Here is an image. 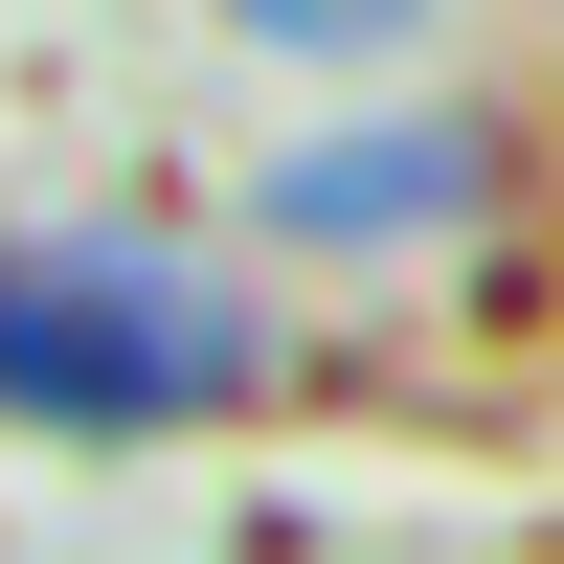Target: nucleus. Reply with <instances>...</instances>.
Listing matches in <instances>:
<instances>
[{
	"mask_svg": "<svg viewBox=\"0 0 564 564\" xmlns=\"http://www.w3.org/2000/svg\"><path fill=\"white\" fill-rule=\"evenodd\" d=\"M249 384V316L159 249H0V406L23 430H181Z\"/></svg>",
	"mask_w": 564,
	"mask_h": 564,
	"instance_id": "1",
	"label": "nucleus"
},
{
	"mask_svg": "<svg viewBox=\"0 0 564 564\" xmlns=\"http://www.w3.org/2000/svg\"><path fill=\"white\" fill-rule=\"evenodd\" d=\"M475 204H497V135L475 113H384V135L271 159V226H294V249H452Z\"/></svg>",
	"mask_w": 564,
	"mask_h": 564,
	"instance_id": "2",
	"label": "nucleus"
},
{
	"mask_svg": "<svg viewBox=\"0 0 564 564\" xmlns=\"http://www.w3.org/2000/svg\"><path fill=\"white\" fill-rule=\"evenodd\" d=\"M430 0H226V45H294V68H384Z\"/></svg>",
	"mask_w": 564,
	"mask_h": 564,
	"instance_id": "3",
	"label": "nucleus"
}]
</instances>
